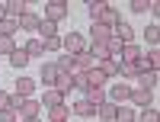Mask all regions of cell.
Masks as SVG:
<instances>
[{
	"label": "cell",
	"instance_id": "1",
	"mask_svg": "<svg viewBox=\"0 0 160 122\" xmlns=\"http://www.w3.org/2000/svg\"><path fill=\"white\" fill-rule=\"evenodd\" d=\"M38 109H42V103L32 100V97H13V113L16 119H38Z\"/></svg>",
	"mask_w": 160,
	"mask_h": 122
},
{
	"label": "cell",
	"instance_id": "2",
	"mask_svg": "<svg viewBox=\"0 0 160 122\" xmlns=\"http://www.w3.org/2000/svg\"><path fill=\"white\" fill-rule=\"evenodd\" d=\"M160 67V51L157 48H151V51H141V58L135 61V71H138V77L141 74H148V71H157Z\"/></svg>",
	"mask_w": 160,
	"mask_h": 122
},
{
	"label": "cell",
	"instance_id": "3",
	"mask_svg": "<svg viewBox=\"0 0 160 122\" xmlns=\"http://www.w3.org/2000/svg\"><path fill=\"white\" fill-rule=\"evenodd\" d=\"M68 13H71V7L64 3V0H51V3H45V16H42V19H48V23L58 26L64 16H68Z\"/></svg>",
	"mask_w": 160,
	"mask_h": 122
},
{
	"label": "cell",
	"instance_id": "4",
	"mask_svg": "<svg viewBox=\"0 0 160 122\" xmlns=\"http://www.w3.org/2000/svg\"><path fill=\"white\" fill-rule=\"evenodd\" d=\"M61 48H68V55H80V51H87V42L80 32H68L61 39Z\"/></svg>",
	"mask_w": 160,
	"mask_h": 122
},
{
	"label": "cell",
	"instance_id": "5",
	"mask_svg": "<svg viewBox=\"0 0 160 122\" xmlns=\"http://www.w3.org/2000/svg\"><path fill=\"white\" fill-rule=\"evenodd\" d=\"M128 97H131V87L125 84V80H122V84H115L109 93H106V100H109V103H115V106H122V103H128Z\"/></svg>",
	"mask_w": 160,
	"mask_h": 122
},
{
	"label": "cell",
	"instance_id": "6",
	"mask_svg": "<svg viewBox=\"0 0 160 122\" xmlns=\"http://www.w3.org/2000/svg\"><path fill=\"white\" fill-rule=\"evenodd\" d=\"M135 106H154V90H144V87H131V97H128Z\"/></svg>",
	"mask_w": 160,
	"mask_h": 122
},
{
	"label": "cell",
	"instance_id": "7",
	"mask_svg": "<svg viewBox=\"0 0 160 122\" xmlns=\"http://www.w3.org/2000/svg\"><path fill=\"white\" fill-rule=\"evenodd\" d=\"M96 23H102V26H106V29H115V26H118V23H122V13H118L115 7H109V3H106V10H102V16H99Z\"/></svg>",
	"mask_w": 160,
	"mask_h": 122
},
{
	"label": "cell",
	"instance_id": "8",
	"mask_svg": "<svg viewBox=\"0 0 160 122\" xmlns=\"http://www.w3.org/2000/svg\"><path fill=\"white\" fill-rule=\"evenodd\" d=\"M16 23H19V29H26V32H38V26H42V16L29 10V13H22Z\"/></svg>",
	"mask_w": 160,
	"mask_h": 122
},
{
	"label": "cell",
	"instance_id": "9",
	"mask_svg": "<svg viewBox=\"0 0 160 122\" xmlns=\"http://www.w3.org/2000/svg\"><path fill=\"white\" fill-rule=\"evenodd\" d=\"M58 77H61L58 64H55V61H45V64H42V84H45V90H48V87H55V80H58Z\"/></svg>",
	"mask_w": 160,
	"mask_h": 122
},
{
	"label": "cell",
	"instance_id": "10",
	"mask_svg": "<svg viewBox=\"0 0 160 122\" xmlns=\"http://www.w3.org/2000/svg\"><path fill=\"white\" fill-rule=\"evenodd\" d=\"M71 113H74V116H80V119H90V116H96V106H93L90 100H83V97H80V100L71 106Z\"/></svg>",
	"mask_w": 160,
	"mask_h": 122
},
{
	"label": "cell",
	"instance_id": "11",
	"mask_svg": "<svg viewBox=\"0 0 160 122\" xmlns=\"http://www.w3.org/2000/svg\"><path fill=\"white\" fill-rule=\"evenodd\" d=\"M112 35L118 39V42H122V45H128V42H135V29H131V26L122 19V23H118L115 26V29H112Z\"/></svg>",
	"mask_w": 160,
	"mask_h": 122
},
{
	"label": "cell",
	"instance_id": "12",
	"mask_svg": "<svg viewBox=\"0 0 160 122\" xmlns=\"http://www.w3.org/2000/svg\"><path fill=\"white\" fill-rule=\"evenodd\" d=\"M22 13H29L26 0H7V19H19Z\"/></svg>",
	"mask_w": 160,
	"mask_h": 122
},
{
	"label": "cell",
	"instance_id": "13",
	"mask_svg": "<svg viewBox=\"0 0 160 122\" xmlns=\"http://www.w3.org/2000/svg\"><path fill=\"white\" fill-rule=\"evenodd\" d=\"M112 35V29H106L102 23H93L90 26V39H93V45H106V39Z\"/></svg>",
	"mask_w": 160,
	"mask_h": 122
},
{
	"label": "cell",
	"instance_id": "14",
	"mask_svg": "<svg viewBox=\"0 0 160 122\" xmlns=\"http://www.w3.org/2000/svg\"><path fill=\"white\" fill-rule=\"evenodd\" d=\"M48 119H51V122H71V106H68V103L51 106V109H48Z\"/></svg>",
	"mask_w": 160,
	"mask_h": 122
},
{
	"label": "cell",
	"instance_id": "15",
	"mask_svg": "<svg viewBox=\"0 0 160 122\" xmlns=\"http://www.w3.org/2000/svg\"><path fill=\"white\" fill-rule=\"evenodd\" d=\"M141 58V48L135 45V42H128V45H122V55H118V61L122 64H135Z\"/></svg>",
	"mask_w": 160,
	"mask_h": 122
},
{
	"label": "cell",
	"instance_id": "16",
	"mask_svg": "<svg viewBox=\"0 0 160 122\" xmlns=\"http://www.w3.org/2000/svg\"><path fill=\"white\" fill-rule=\"evenodd\" d=\"M118 67H122V61L106 58V61H99V64H96V71H99L102 77H118Z\"/></svg>",
	"mask_w": 160,
	"mask_h": 122
},
{
	"label": "cell",
	"instance_id": "17",
	"mask_svg": "<svg viewBox=\"0 0 160 122\" xmlns=\"http://www.w3.org/2000/svg\"><path fill=\"white\" fill-rule=\"evenodd\" d=\"M55 64H58L61 74H77V55H61Z\"/></svg>",
	"mask_w": 160,
	"mask_h": 122
},
{
	"label": "cell",
	"instance_id": "18",
	"mask_svg": "<svg viewBox=\"0 0 160 122\" xmlns=\"http://www.w3.org/2000/svg\"><path fill=\"white\" fill-rule=\"evenodd\" d=\"M32 93H35V80H32V77H19L13 97H32Z\"/></svg>",
	"mask_w": 160,
	"mask_h": 122
},
{
	"label": "cell",
	"instance_id": "19",
	"mask_svg": "<svg viewBox=\"0 0 160 122\" xmlns=\"http://www.w3.org/2000/svg\"><path fill=\"white\" fill-rule=\"evenodd\" d=\"M138 119V113H135V106H115V122H135Z\"/></svg>",
	"mask_w": 160,
	"mask_h": 122
},
{
	"label": "cell",
	"instance_id": "20",
	"mask_svg": "<svg viewBox=\"0 0 160 122\" xmlns=\"http://www.w3.org/2000/svg\"><path fill=\"white\" fill-rule=\"evenodd\" d=\"M83 100H90V103H93V106L99 109V106L106 103V90H102V87H90V90L83 93Z\"/></svg>",
	"mask_w": 160,
	"mask_h": 122
},
{
	"label": "cell",
	"instance_id": "21",
	"mask_svg": "<svg viewBox=\"0 0 160 122\" xmlns=\"http://www.w3.org/2000/svg\"><path fill=\"white\" fill-rule=\"evenodd\" d=\"M157 84H160V71H148L138 77V87H144V90H154Z\"/></svg>",
	"mask_w": 160,
	"mask_h": 122
},
{
	"label": "cell",
	"instance_id": "22",
	"mask_svg": "<svg viewBox=\"0 0 160 122\" xmlns=\"http://www.w3.org/2000/svg\"><path fill=\"white\" fill-rule=\"evenodd\" d=\"M10 64L16 67V71H22V67L29 64V55H26V51H22V45H16V51H13V55H10Z\"/></svg>",
	"mask_w": 160,
	"mask_h": 122
},
{
	"label": "cell",
	"instance_id": "23",
	"mask_svg": "<svg viewBox=\"0 0 160 122\" xmlns=\"http://www.w3.org/2000/svg\"><path fill=\"white\" fill-rule=\"evenodd\" d=\"M87 55L93 58V67H96L99 61H106V58H109V51H106V45H90V48H87Z\"/></svg>",
	"mask_w": 160,
	"mask_h": 122
},
{
	"label": "cell",
	"instance_id": "24",
	"mask_svg": "<svg viewBox=\"0 0 160 122\" xmlns=\"http://www.w3.org/2000/svg\"><path fill=\"white\" fill-rule=\"evenodd\" d=\"M55 90L61 93V97H64V93H71V90H74V77H71V74H61V77L55 80Z\"/></svg>",
	"mask_w": 160,
	"mask_h": 122
},
{
	"label": "cell",
	"instance_id": "25",
	"mask_svg": "<svg viewBox=\"0 0 160 122\" xmlns=\"http://www.w3.org/2000/svg\"><path fill=\"white\" fill-rule=\"evenodd\" d=\"M96 116H99L102 122H115V103H109V100H106L99 109H96Z\"/></svg>",
	"mask_w": 160,
	"mask_h": 122
},
{
	"label": "cell",
	"instance_id": "26",
	"mask_svg": "<svg viewBox=\"0 0 160 122\" xmlns=\"http://www.w3.org/2000/svg\"><path fill=\"white\" fill-rule=\"evenodd\" d=\"M22 51H26V55H45V45H42V39H29V42H26L22 45Z\"/></svg>",
	"mask_w": 160,
	"mask_h": 122
},
{
	"label": "cell",
	"instance_id": "27",
	"mask_svg": "<svg viewBox=\"0 0 160 122\" xmlns=\"http://www.w3.org/2000/svg\"><path fill=\"white\" fill-rule=\"evenodd\" d=\"M102 10H106V3H102V0H87V13H90V19H93V23L102 16Z\"/></svg>",
	"mask_w": 160,
	"mask_h": 122
},
{
	"label": "cell",
	"instance_id": "28",
	"mask_svg": "<svg viewBox=\"0 0 160 122\" xmlns=\"http://www.w3.org/2000/svg\"><path fill=\"white\" fill-rule=\"evenodd\" d=\"M58 103H64V97H61V93H58L55 87H48V90H45V100H42V106H48V109H51V106H58Z\"/></svg>",
	"mask_w": 160,
	"mask_h": 122
},
{
	"label": "cell",
	"instance_id": "29",
	"mask_svg": "<svg viewBox=\"0 0 160 122\" xmlns=\"http://www.w3.org/2000/svg\"><path fill=\"white\" fill-rule=\"evenodd\" d=\"M16 29H19V23L16 19H0V35H16Z\"/></svg>",
	"mask_w": 160,
	"mask_h": 122
},
{
	"label": "cell",
	"instance_id": "30",
	"mask_svg": "<svg viewBox=\"0 0 160 122\" xmlns=\"http://www.w3.org/2000/svg\"><path fill=\"white\" fill-rule=\"evenodd\" d=\"M157 29H160L157 23H151L148 29H144V39H148V45H151V48H157V39H160V32H157Z\"/></svg>",
	"mask_w": 160,
	"mask_h": 122
},
{
	"label": "cell",
	"instance_id": "31",
	"mask_svg": "<svg viewBox=\"0 0 160 122\" xmlns=\"http://www.w3.org/2000/svg\"><path fill=\"white\" fill-rule=\"evenodd\" d=\"M13 51H16V39L0 35V55H13Z\"/></svg>",
	"mask_w": 160,
	"mask_h": 122
},
{
	"label": "cell",
	"instance_id": "32",
	"mask_svg": "<svg viewBox=\"0 0 160 122\" xmlns=\"http://www.w3.org/2000/svg\"><path fill=\"white\" fill-rule=\"evenodd\" d=\"M38 32H42V42H45V39L58 35V26H55V23H48V19H42V26H38Z\"/></svg>",
	"mask_w": 160,
	"mask_h": 122
},
{
	"label": "cell",
	"instance_id": "33",
	"mask_svg": "<svg viewBox=\"0 0 160 122\" xmlns=\"http://www.w3.org/2000/svg\"><path fill=\"white\" fill-rule=\"evenodd\" d=\"M138 122H160V116H157L154 106H148V109H141V113H138Z\"/></svg>",
	"mask_w": 160,
	"mask_h": 122
},
{
	"label": "cell",
	"instance_id": "34",
	"mask_svg": "<svg viewBox=\"0 0 160 122\" xmlns=\"http://www.w3.org/2000/svg\"><path fill=\"white\" fill-rule=\"evenodd\" d=\"M118 77H128V80H138V71H135V64H122V67H118Z\"/></svg>",
	"mask_w": 160,
	"mask_h": 122
},
{
	"label": "cell",
	"instance_id": "35",
	"mask_svg": "<svg viewBox=\"0 0 160 122\" xmlns=\"http://www.w3.org/2000/svg\"><path fill=\"white\" fill-rule=\"evenodd\" d=\"M42 45H45V51H58V48H61V35H51V39H45Z\"/></svg>",
	"mask_w": 160,
	"mask_h": 122
},
{
	"label": "cell",
	"instance_id": "36",
	"mask_svg": "<svg viewBox=\"0 0 160 122\" xmlns=\"http://www.w3.org/2000/svg\"><path fill=\"white\" fill-rule=\"evenodd\" d=\"M7 109H13V97L0 90V113H7Z\"/></svg>",
	"mask_w": 160,
	"mask_h": 122
},
{
	"label": "cell",
	"instance_id": "37",
	"mask_svg": "<svg viewBox=\"0 0 160 122\" xmlns=\"http://www.w3.org/2000/svg\"><path fill=\"white\" fill-rule=\"evenodd\" d=\"M131 10H135V13H148L151 10V0H131Z\"/></svg>",
	"mask_w": 160,
	"mask_h": 122
},
{
	"label": "cell",
	"instance_id": "38",
	"mask_svg": "<svg viewBox=\"0 0 160 122\" xmlns=\"http://www.w3.org/2000/svg\"><path fill=\"white\" fill-rule=\"evenodd\" d=\"M0 122H16V113L7 109V113H0Z\"/></svg>",
	"mask_w": 160,
	"mask_h": 122
},
{
	"label": "cell",
	"instance_id": "39",
	"mask_svg": "<svg viewBox=\"0 0 160 122\" xmlns=\"http://www.w3.org/2000/svg\"><path fill=\"white\" fill-rule=\"evenodd\" d=\"M0 19H7V3H0Z\"/></svg>",
	"mask_w": 160,
	"mask_h": 122
},
{
	"label": "cell",
	"instance_id": "40",
	"mask_svg": "<svg viewBox=\"0 0 160 122\" xmlns=\"http://www.w3.org/2000/svg\"><path fill=\"white\" fill-rule=\"evenodd\" d=\"M26 122H42V119H26Z\"/></svg>",
	"mask_w": 160,
	"mask_h": 122
}]
</instances>
